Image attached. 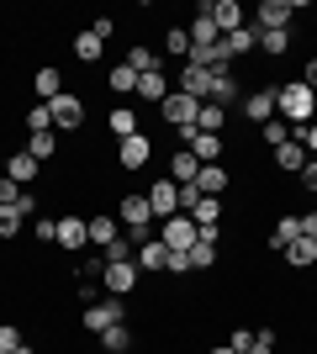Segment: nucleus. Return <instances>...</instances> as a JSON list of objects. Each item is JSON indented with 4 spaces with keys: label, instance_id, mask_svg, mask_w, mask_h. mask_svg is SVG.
<instances>
[{
    "label": "nucleus",
    "instance_id": "f257e3e1",
    "mask_svg": "<svg viewBox=\"0 0 317 354\" xmlns=\"http://www.w3.org/2000/svg\"><path fill=\"white\" fill-rule=\"evenodd\" d=\"M275 111H280V122H286V127H307V122H312V111H317V95L302 85V80H291V85L275 90Z\"/></svg>",
    "mask_w": 317,
    "mask_h": 354
},
{
    "label": "nucleus",
    "instance_id": "f03ea898",
    "mask_svg": "<svg viewBox=\"0 0 317 354\" xmlns=\"http://www.w3.org/2000/svg\"><path fill=\"white\" fill-rule=\"evenodd\" d=\"M117 217H122V227H127L133 243H148V238H153V207H148V196H122Z\"/></svg>",
    "mask_w": 317,
    "mask_h": 354
},
{
    "label": "nucleus",
    "instance_id": "7ed1b4c3",
    "mask_svg": "<svg viewBox=\"0 0 317 354\" xmlns=\"http://www.w3.org/2000/svg\"><path fill=\"white\" fill-rule=\"evenodd\" d=\"M153 227H159V243H164L169 254H185V249L201 238L196 217H185V212H175V217H164V222H153Z\"/></svg>",
    "mask_w": 317,
    "mask_h": 354
},
{
    "label": "nucleus",
    "instance_id": "20e7f679",
    "mask_svg": "<svg viewBox=\"0 0 317 354\" xmlns=\"http://www.w3.org/2000/svg\"><path fill=\"white\" fill-rule=\"evenodd\" d=\"M159 117H164L169 127H196L201 101H196V95H185V90H169V95H164V106H159Z\"/></svg>",
    "mask_w": 317,
    "mask_h": 354
},
{
    "label": "nucleus",
    "instance_id": "39448f33",
    "mask_svg": "<svg viewBox=\"0 0 317 354\" xmlns=\"http://www.w3.org/2000/svg\"><path fill=\"white\" fill-rule=\"evenodd\" d=\"M175 133H180V148H191L201 164L222 159V138H217V133H201V127H175Z\"/></svg>",
    "mask_w": 317,
    "mask_h": 354
},
{
    "label": "nucleus",
    "instance_id": "423d86ee",
    "mask_svg": "<svg viewBox=\"0 0 317 354\" xmlns=\"http://www.w3.org/2000/svg\"><path fill=\"white\" fill-rule=\"evenodd\" d=\"M148 159H153V143H148L143 133H133V138H122V143H117V164L127 169V175H137Z\"/></svg>",
    "mask_w": 317,
    "mask_h": 354
},
{
    "label": "nucleus",
    "instance_id": "0eeeda50",
    "mask_svg": "<svg viewBox=\"0 0 317 354\" xmlns=\"http://www.w3.org/2000/svg\"><path fill=\"white\" fill-rule=\"evenodd\" d=\"M291 11L296 6H286V0H265L254 11V32H291Z\"/></svg>",
    "mask_w": 317,
    "mask_h": 354
},
{
    "label": "nucleus",
    "instance_id": "6e6552de",
    "mask_svg": "<svg viewBox=\"0 0 317 354\" xmlns=\"http://www.w3.org/2000/svg\"><path fill=\"white\" fill-rule=\"evenodd\" d=\"M117 323H122V296H106V301L85 307V328L90 333H106V328H117Z\"/></svg>",
    "mask_w": 317,
    "mask_h": 354
},
{
    "label": "nucleus",
    "instance_id": "1a4fd4ad",
    "mask_svg": "<svg viewBox=\"0 0 317 354\" xmlns=\"http://www.w3.org/2000/svg\"><path fill=\"white\" fill-rule=\"evenodd\" d=\"M148 207H153V222H164L180 212V185L175 180H159V185H148Z\"/></svg>",
    "mask_w": 317,
    "mask_h": 354
},
{
    "label": "nucleus",
    "instance_id": "9d476101",
    "mask_svg": "<svg viewBox=\"0 0 317 354\" xmlns=\"http://www.w3.org/2000/svg\"><path fill=\"white\" fill-rule=\"evenodd\" d=\"M48 111H53V127H69V133L85 122V101H79V95H69V90H64V95H53V101H48Z\"/></svg>",
    "mask_w": 317,
    "mask_h": 354
},
{
    "label": "nucleus",
    "instance_id": "9b49d317",
    "mask_svg": "<svg viewBox=\"0 0 317 354\" xmlns=\"http://www.w3.org/2000/svg\"><path fill=\"white\" fill-rule=\"evenodd\" d=\"M217 43H222V32L211 21V0H201L196 21H191V53H196V48H217Z\"/></svg>",
    "mask_w": 317,
    "mask_h": 354
},
{
    "label": "nucleus",
    "instance_id": "f8f14e48",
    "mask_svg": "<svg viewBox=\"0 0 317 354\" xmlns=\"http://www.w3.org/2000/svg\"><path fill=\"white\" fill-rule=\"evenodd\" d=\"M59 249H69V254L90 249V222L85 217H64L59 222Z\"/></svg>",
    "mask_w": 317,
    "mask_h": 354
},
{
    "label": "nucleus",
    "instance_id": "ddd939ff",
    "mask_svg": "<svg viewBox=\"0 0 317 354\" xmlns=\"http://www.w3.org/2000/svg\"><path fill=\"white\" fill-rule=\"evenodd\" d=\"M101 286H106V291H111V296H127V291H133V286H137V265H133V259H127V265H106Z\"/></svg>",
    "mask_w": 317,
    "mask_h": 354
},
{
    "label": "nucleus",
    "instance_id": "4468645a",
    "mask_svg": "<svg viewBox=\"0 0 317 354\" xmlns=\"http://www.w3.org/2000/svg\"><path fill=\"white\" fill-rule=\"evenodd\" d=\"M180 90H185V95H196V101H206V95H211V69H201V64H180Z\"/></svg>",
    "mask_w": 317,
    "mask_h": 354
},
{
    "label": "nucleus",
    "instance_id": "2eb2a0df",
    "mask_svg": "<svg viewBox=\"0 0 317 354\" xmlns=\"http://www.w3.org/2000/svg\"><path fill=\"white\" fill-rule=\"evenodd\" d=\"M211 21H217V32L227 37V32L243 27V6H238V0H211Z\"/></svg>",
    "mask_w": 317,
    "mask_h": 354
},
{
    "label": "nucleus",
    "instance_id": "dca6fc26",
    "mask_svg": "<svg viewBox=\"0 0 317 354\" xmlns=\"http://www.w3.org/2000/svg\"><path fill=\"white\" fill-rule=\"evenodd\" d=\"M196 175H201V159L191 148H180V153L169 159V180H175V185H196Z\"/></svg>",
    "mask_w": 317,
    "mask_h": 354
},
{
    "label": "nucleus",
    "instance_id": "f3484780",
    "mask_svg": "<svg viewBox=\"0 0 317 354\" xmlns=\"http://www.w3.org/2000/svg\"><path fill=\"white\" fill-rule=\"evenodd\" d=\"M37 169H43V164L21 148V153H11V164H6V180H11V185H32V180H37Z\"/></svg>",
    "mask_w": 317,
    "mask_h": 354
},
{
    "label": "nucleus",
    "instance_id": "a211bd4d",
    "mask_svg": "<svg viewBox=\"0 0 317 354\" xmlns=\"http://www.w3.org/2000/svg\"><path fill=\"white\" fill-rule=\"evenodd\" d=\"M206 101H211V106H222V111H227L233 101H238V80H233V69L211 74V95H206Z\"/></svg>",
    "mask_w": 317,
    "mask_h": 354
},
{
    "label": "nucleus",
    "instance_id": "6ab92c4d",
    "mask_svg": "<svg viewBox=\"0 0 317 354\" xmlns=\"http://www.w3.org/2000/svg\"><path fill=\"white\" fill-rule=\"evenodd\" d=\"M32 95H43V101H53V95H64V74L53 69V64H43V69L32 74Z\"/></svg>",
    "mask_w": 317,
    "mask_h": 354
},
{
    "label": "nucleus",
    "instance_id": "aec40b11",
    "mask_svg": "<svg viewBox=\"0 0 317 354\" xmlns=\"http://www.w3.org/2000/svg\"><path fill=\"white\" fill-rule=\"evenodd\" d=\"M243 117H249V122H259V127H265V122L275 117V90H254V95L243 101Z\"/></svg>",
    "mask_w": 317,
    "mask_h": 354
},
{
    "label": "nucleus",
    "instance_id": "412c9836",
    "mask_svg": "<svg viewBox=\"0 0 317 354\" xmlns=\"http://www.w3.org/2000/svg\"><path fill=\"white\" fill-rule=\"evenodd\" d=\"M275 164H280L286 175H302V169H307V148L296 143V138H286V143L275 148Z\"/></svg>",
    "mask_w": 317,
    "mask_h": 354
},
{
    "label": "nucleus",
    "instance_id": "4be33fe9",
    "mask_svg": "<svg viewBox=\"0 0 317 354\" xmlns=\"http://www.w3.org/2000/svg\"><path fill=\"white\" fill-rule=\"evenodd\" d=\"M133 259H137V270H164L169 265V249L159 243V238H148V243H137Z\"/></svg>",
    "mask_w": 317,
    "mask_h": 354
},
{
    "label": "nucleus",
    "instance_id": "5701e85b",
    "mask_svg": "<svg viewBox=\"0 0 317 354\" xmlns=\"http://www.w3.org/2000/svg\"><path fill=\"white\" fill-rule=\"evenodd\" d=\"M196 191H201V196H222V191H227V169H222V164H201Z\"/></svg>",
    "mask_w": 317,
    "mask_h": 354
},
{
    "label": "nucleus",
    "instance_id": "b1692460",
    "mask_svg": "<svg viewBox=\"0 0 317 354\" xmlns=\"http://www.w3.org/2000/svg\"><path fill=\"white\" fill-rule=\"evenodd\" d=\"M137 95H143V101H153V106H164V95H169V80L159 69L153 74H137Z\"/></svg>",
    "mask_w": 317,
    "mask_h": 354
},
{
    "label": "nucleus",
    "instance_id": "393cba45",
    "mask_svg": "<svg viewBox=\"0 0 317 354\" xmlns=\"http://www.w3.org/2000/svg\"><path fill=\"white\" fill-rule=\"evenodd\" d=\"M254 43H259V32L249 27V21H243L238 32H227V37H222V48H227V59H243V53H249V48H254Z\"/></svg>",
    "mask_w": 317,
    "mask_h": 354
},
{
    "label": "nucleus",
    "instance_id": "a878e982",
    "mask_svg": "<svg viewBox=\"0 0 317 354\" xmlns=\"http://www.w3.org/2000/svg\"><path fill=\"white\" fill-rule=\"evenodd\" d=\"M286 259H291L296 270L317 265V238H291V243H286Z\"/></svg>",
    "mask_w": 317,
    "mask_h": 354
},
{
    "label": "nucleus",
    "instance_id": "bb28decb",
    "mask_svg": "<svg viewBox=\"0 0 317 354\" xmlns=\"http://www.w3.org/2000/svg\"><path fill=\"white\" fill-rule=\"evenodd\" d=\"M133 133H137V111L133 106H111V138L122 143V138H133Z\"/></svg>",
    "mask_w": 317,
    "mask_h": 354
},
{
    "label": "nucleus",
    "instance_id": "cd10ccee",
    "mask_svg": "<svg viewBox=\"0 0 317 354\" xmlns=\"http://www.w3.org/2000/svg\"><path fill=\"white\" fill-rule=\"evenodd\" d=\"M191 217H196V227H217L222 222V196H201Z\"/></svg>",
    "mask_w": 317,
    "mask_h": 354
},
{
    "label": "nucleus",
    "instance_id": "c85d7f7f",
    "mask_svg": "<svg viewBox=\"0 0 317 354\" xmlns=\"http://www.w3.org/2000/svg\"><path fill=\"white\" fill-rule=\"evenodd\" d=\"M117 217H90V243L95 249H111V243H117Z\"/></svg>",
    "mask_w": 317,
    "mask_h": 354
},
{
    "label": "nucleus",
    "instance_id": "c756f323",
    "mask_svg": "<svg viewBox=\"0 0 317 354\" xmlns=\"http://www.w3.org/2000/svg\"><path fill=\"white\" fill-rule=\"evenodd\" d=\"M95 339H101V349L106 354H127V349H133V333H127V328H106V333H95Z\"/></svg>",
    "mask_w": 317,
    "mask_h": 354
},
{
    "label": "nucleus",
    "instance_id": "7c9ffc66",
    "mask_svg": "<svg viewBox=\"0 0 317 354\" xmlns=\"http://www.w3.org/2000/svg\"><path fill=\"white\" fill-rule=\"evenodd\" d=\"M222 122H227V111H222V106L201 101V117H196V127H201V133H217V138H222Z\"/></svg>",
    "mask_w": 317,
    "mask_h": 354
},
{
    "label": "nucleus",
    "instance_id": "2f4dec72",
    "mask_svg": "<svg viewBox=\"0 0 317 354\" xmlns=\"http://www.w3.org/2000/svg\"><path fill=\"white\" fill-rule=\"evenodd\" d=\"M122 64H127L133 74H153V69H159V59H153V48H143V43H137V48H133V53H127Z\"/></svg>",
    "mask_w": 317,
    "mask_h": 354
},
{
    "label": "nucleus",
    "instance_id": "473e14b6",
    "mask_svg": "<svg viewBox=\"0 0 317 354\" xmlns=\"http://www.w3.org/2000/svg\"><path fill=\"white\" fill-rule=\"evenodd\" d=\"M291 238H302V227H296V217H280V222H275V233H270V249H280V254H286V243H291Z\"/></svg>",
    "mask_w": 317,
    "mask_h": 354
},
{
    "label": "nucleus",
    "instance_id": "72a5a7b5",
    "mask_svg": "<svg viewBox=\"0 0 317 354\" xmlns=\"http://www.w3.org/2000/svg\"><path fill=\"white\" fill-rule=\"evenodd\" d=\"M106 85L117 90V95H137V74L127 69V64H117V69H111V80H106Z\"/></svg>",
    "mask_w": 317,
    "mask_h": 354
},
{
    "label": "nucleus",
    "instance_id": "f704fd0d",
    "mask_svg": "<svg viewBox=\"0 0 317 354\" xmlns=\"http://www.w3.org/2000/svg\"><path fill=\"white\" fill-rule=\"evenodd\" d=\"M53 148H59V138H53V133H32L27 153H32V159H37V164H48V159H53Z\"/></svg>",
    "mask_w": 317,
    "mask_h": 354
},
{
    "label": "nucleus",
    "instance_id": "c9c22d12",
    "mask_svg": "<svg viewBox=\"0 0 317 354\" xmlns=\"http://www.w3.org/2000/svg\"><path fill=\"white\" fill-rule=\"evenodd\" d=\"M185 254H191V270H211V265H217V243H201V238H196Z\"/></svg>",
    "mask_w": 317,
    "mask_h": 354
},
{
    "label": "nucleus",
    "instance_id": "e433bc0d",
    "mask_svg": "<svg viewBox=\"0 0 317 354\" xmlns=\"http://www.w3.org/2000/svg\"><path fill=\"white\" fill-rule=\"evenodd\" d=\"M27 133H53V111H48V101H37L27 111Z\"/></svg>",
    "mask_w": 317,
    "mask_h": 354
},
{
    "label": "nucleus",
    "instance_id": "4c0bfd02",
    "mask_svg": "<svg viewBox=\"0 0 317 354\" xmlns=\"http://www.w3.org/2000/svg\"><path fill=\"white\" fill-rule=\"evenodd\" d=\"M259 48H265L270 59H280V53L291 48V32H259Z\"/></svg>",
    "mask_w": 317,
    "mask_h": 354
},
{
    "label": "nucleus",
    "instance_id": "58836bf2",
    "mask_svg": "<svg viewBox=\"0 0 317 354\" xmlns=\"http://www.w3.org/2000/svg\"><path fill=\"white\" fill-rule=\"evenodd\" d=\"M75 59H79V64L101 59V37H90V32H79V37H75Z\"/></svg>",
    "mask_w": 317,
    "mask_h": 354
},
{
    "label": "nucleus",
    "instance_id": "ea45409f",
    "mask_svg": "<svg viewBox=\"0 0 317 354\" xmlns=\"http://www.w3.org/2000/svg\"><path fill=\"white\" fill-rule=\"evenodd\" d=\"M21 227H27V217H21V212H16V207H0V238H16Z\"/></svg>",
    "mask_w": 317,
    "mask_h": 354
},
{
    "label": "nucleus",
    "instance_id": "a19ab883",
    "mask_svg": "<svg viewBox=\"0 0 317 354\" xmlns=\"http://www.w3.org/2000/svg\"><path fill=\"white\" fill-rule=\"evenodd\" d=\"M32 238H37V243H59V222L53 217H32Z\"/></svg>",
    "mask_w": 317,
    "mask_h": 354
},
{
    "label": "nucleus",
    "instance_id": "79ce46f5",
    "mask_svg": "<svg viewBox=\"0 0 317 354\" xmlns=\"http://www.w3.org/2000/svg\"><path fill=\"white\" fill-rule=\"evenodd\" d=\"M259 133H265V143H270V148H280V143H286V138H291V127H286V122H280V117H270V122H265V127H259Z\"/></svg>",
    "mask_w": 317,
    "mask_h": 354
},
{
    "label": "nucleus",
    "instance_id": "37998d69",
    "mask_svg": "<svg viewBox=\"0 0 317 354\" xmlns=\"http://www.w3.org/2000/svg\"><path fill=\"white\" fill-rule=\"evenodd\" d=\"M291 138L307 148V159H317V122H307V127H291Z\"/></svg>",
    "mask_w": 317,
    "mask_h": 354
},
{
    "label": "nucleus",
    "instance_id": "c03bdc74",
    "mask_svg": "<svg viewBox=\"0 0 317 354\" xmlns=\"http://www.w3.org/2000/svg\"><path fill=\"white\" fill-rule=\"evenodd\" d=\"M164 48L175 53V59H191V32H180V27H175V32L164 37Z\"/></svg>",
    "mask_w": 317,
    "mask_h": 354
},
{
    "label": "nucleus",
    "instance_id": "a18cd8bd",
    "mask_svg": "<svg viewBox=\"0 0 317 354\" xmlns=\"http://www.w3.org/2000/svg\"><path fill=\"white\" fill-rule=\"evenodd\" d=\"M16 349H21V328L0 323V354H16Z\"/></svg>",
    "mask_w": 317,
    "mask_h": 354
},
{
    "label": "nucleus",
    "instance_id": "49530a36",
    "mask_svg": "<svg viewBox=\"0 0 317 354\" xmlns=\"http://www.w3.org/2000/svg\"><path fill=\"white\" fill-rule=\"evenodd\" d=\"M227 349H233V354H249V349H254V333H249V328H233Z\"/></svg>",
    "mask_w": 317,
    "mask_h": 354
},
{
    "label": "nucleus",
    "instance_id": "de8ad7c7",
    "mask_svg": "<svg viewBox=\"0 0 317 354\" xmlns=\"http://www.w3.org/2000/svg\"><path fill=\"white\" fill-rule=\"evenodd\" d=\"M85 32H90V37H101V43H106V37L117 32V21H111V16H95V21H90V27H85Z\"/></svg>",
    "mask_w": 317,
    "mask_h": 354
},
{
    "label": "nucleus",
    "instance_id": "09e8293b",
    "mask_svg": "<svg viewBox=\"0 0 317 354\" xmlns=\"http://www.w3.org/2000/svg\"><path fill=\"white\" fill-rule=\"evenodd\" d=\"M196 201H201V191H196V185H180V212H185V217L196 212Z\"/></svg>",
    "mask_w": 317,
    "mask_h": 354
},
{
    "label": "nucleus",
    "instance_id": "8fccbe9b",
    "mask_svg": "<svg viewBox=\"0 0 317 354\" xmlns=\"http://www.w3.org/2000/svg\"><path fill=\"white\" fill-rule=\"evenodd\" d=\"M16 212H21V217H37V196L21 191V196H16Z\"/></svg>",
    "mask_w": 317,
    "mask_h": 354
},
{
    "label": "nucleus",
    "instance_id": "3c124183",
    "mask_svg": "<svg viewBox=\"0 0 317 354\" xmlns=\"http://www.w3.org/2000/svg\"><path fill=\"white\" fill-rule=\"evenodd\" d=\"M16 196H21V185H11V180H0V207H16Z\"/></svg>",
    "mask_w": 317,
    "mask_h": 354
},
{
    "label": "nucleus",
    "instance_id": "603ef678",
    "mask_svg": "<svg viewBox=\"0 0 317 354\" xmlns=\"http://www.w3.org/2000/svg\"><path fill=\"white\" fill-rule=\"evenodd\" d=\"M249 354H275V333H254V349Z\"/></svg>",
    "mask_w": 317,
    "mask_h": 354
},
{
    "label": "nucleus",
    "instance_id": "864d4df0",
    "mask_svg": "<svg viewBox=\"0 0 317 354\" xmlns=\"http://www.w3.org/2000/svg\"><path fill=\"white\" fill-rule=\"evenodd\" d=\"M302 191L317 196V159H307V169H302Z\"/></svg>",
    "mask_w": 317,
    "mask_h": 354
},
{
    "label": "nucleus",
    "instance_id": "5fc2aeb1",
    "mask_svg": "<svg viewBox=\"0 0 317 354\" xmlns=\"http://www.w3.org/2000/svg\"><path fill=\"white\" fill-rule=\"evenodd\" d=\"M296 227H302V238H317V212H307V217H296Z\"/></svg>",
    "mask_w": 317,
    "mask_h": 354
},
{
    "label": "nucleus",
    "instance_id": "6e6d98bb",
    "mask_svg": "<svg viewBox=\"0 0 317 354\" xmlns=\"http://www.w3.org/2000/svg\"><path fill=\"white\" fill-rule=\"evenodd\" d=\"M302 85L317 95V59H307V69H302Z\"/></svg>",
    "mask_w": 317,
    "mask_h": 354
},
{
    "label": "nucleus",
    "instance_id": "4d7b16f0",
    "mask_svg": "<svg viewBox=\"0 0 317 354\" xmlns=\"http://www.w3.org/2000/svg\"><path fill=\"white\" fill-rule=\"evenodd\" d=\"M164 270H175V275H185V270H191V254H169V265Z\"/></svg>",
    "mask_w": 317,
    "mask_h": 354
},
{
    "label": "nucleus",
    "instance_id": "13d9d810",
    "mask_svg": "<svg viewBox=\"0 0 317 354\" xmlns=\"http://www.w3.org/2000/svg\"><path fill=\"white\" fill-rule=\"evenodd\" d=\"M206 354H233V349H227V344H222V349H206Z\"/></svg>",
    "mask_w": 317,
    "mask_h": 354
},
{
    "label": "nucleus",
    "instance_id": "bf43d9fd",
    "mask_svg": "<svg viewBox=\"0 0 317 354\" xmlns=\"http://www.w3.org/2000/svg\"><path fill=\"white\" fill-rule=\"evenodd\" d=\"M16 354H32V349H27V344H21V349H16Z\"/></svg>",
    "mask_w": 317,
    "mask_h": 354
}]
</instances>
